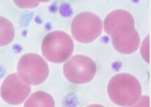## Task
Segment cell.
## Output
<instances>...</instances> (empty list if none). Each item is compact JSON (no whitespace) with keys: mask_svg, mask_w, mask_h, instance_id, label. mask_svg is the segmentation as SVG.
I'll list each match as a JSON object with an SVG mask.
<instances>
[{"mask_svg":"<svg viewBox=\"0 0 151 107\" xmlns=\"http://www.w3.org/2000/svg\"><path fill=\"white\" fill-rule=\"evenodd\" d=\"M115 49L122 54H132L140 46V38L134 26H123L116 29L111 34Z\"/></svg>","mask_w":151,"mask_h":107,"instance_id":"obj_7","label":"cell"},{"mask_svg":"<svg viewBox=\"0 0 151 107\" xmlns=\"http://www.w3.org/2000/svg\"><path fill=\"white\" fill-rule=\"evenodd\" d=\"M15 30L13 24L8 19L0 17V46L9 44L13 40Z\"/></svg>","mask_w":151,"mask_h":107,"instance_id":"obj_10","label":"cell"},{"mask_svg":"<svg viewBox=\"0 0 151 107\" xmlns=\"http://www.w3.org/2000/svg\"><path fill=\"white\" fill-rule=\"evenodd\" d=\"M96 70L93 60L83 55L74 56L63 66L65 77L75 84H83L91 81L96 74Z\"/></svg>","mask_w":151,"mask_h":107,"instance_id":"obj_5","label":"cell"},{"mask_svg":"<svg viewBox=\"0 0 151 107\" xmlns=\"http://www.w3.org/2000/svg\"><path fill=\"white\" fill-rule=\"evenodd\" d=\"M74 44L70 36L64 31H53L45 36L42 43V52L51 62L61 63L72 54Z\"/></svg>","mask_w":151,"mask_h":107,"instance_id":"obj_2","label":"cell"},{"mask_svg":"<svg viewBox=\"0 0 151 107\" xmlns=\"http://www.w3.org/2000/svg\"><path fill=\"white\" fill-rule=\"evenodd\" d=\"M130 107H150V98L148 96H140L139 100Z\"/></svg>","mask_w":151,"mask_h":107,"instance_id":"obj_12","label":"cell"},{"mask_svg":"<svg viewBox=\"0 0 151 107\" xmlns=\"http://www.w3.org/2000/svg\"><path fill=\"white\" fill-rule=\"evenodd\" d=\"M18 76L28 85H38L45 81L49 74L47 62L36 54H26L19 59Z\"/></svg>","mask_w":151,"mask_h":107,"instance_id":"obj_3","label":"cell"},{"mask_svg":"<svg viewBox=\"0 0 151 107\" xmlns=\"http://www.w3.org/2000/svg\"><path fill=\"white\" fill-rule=\"evenodd\" d=\"M141 54L145 60L149 62V35L143 41L141 46Z\"/></svg>","mask_w":151,"mask_h":107,"instance_id":"obj_11","label":"cell"},{"mask_svg":"<svg viewBox=\"0 0 151 107\" xmlns=\"http://www.w3.org/2000/svg\"><path fill=\"white\" fill-rule=\"evenodd\" d=\"M14 3L18 5L20 8H34L36 7L40 2L35 1H15Z\"/></svg>","mask_w":151,"mask_h":107,"instance_id":"obj_13","label":"cell"},{"mask_svg":"<svg viewBox=\"0 0 151 107\" xmlns=\"http://www.w3.org/2000/svg\"><path fill=\"white\" fill-rule=\"evenodd\" d=\"M87 107H104L101 105H99V104H92V105L88 106Z\"/></svg>","mask_w":151,"mask_h":107,"instance_id":"obj_14","label":"cell"},{"mask_svg":"<svg viewBox=\"0 0 151 107\" xmlns=\"http://www.w3.org/2000/svg\"><path fill=\"white\" fill-rule=\"evenodd\" d=\"M102 21L91 12H82L75 17L71 24V33L79 42L89 43L101 34Z\"/></svg>","mask_w":151,"mask_h":107,"instance_id":"obj_4","label":"cell"},{"mask_svg":"<svg viewBox=\"0 0 151 107\" xmlns=\"http://www.w3.org/2000/svg\"><path fill=\"white\" fill-rule=\"evenodd\" d=\"M123 26H134V19L127 11L116 9L110 12L105 18L104 30L109 36L116 29Z\"/></svg>","mask_w":151,"mask_h":107,"instance_id":"obj_8","label":"cell"},{"mask_svg":"<svg viewBox=\"0 0 151 107\" xmlns=\"http://www.w3.org/2000/svg\"><path fill=\"white\" fill-rule=\"evenodd\" d=\"M31 88L16 74L7 76L2 84L1 95L6 103L10 104H19L25 101L30 93Z\"/></svg>","mask_w":151,"mask_h":107,"instance_id":"obj_6","label":"cell"},{"mask_svg":"<svg viewBox=\"0 0 151 107\" xmlns=\"http://www.w3.org/2000/svg\"><path fill=\"white\" fill-rule=\"evenodd\" d=\"M108 92L109 98L115 104L130 106L140 98L142 89L140 82L134 76L126 73H120L109 80Z\"/></svg>","mask_w":151,"mask_h":107,"instance_id":"obj_1","label":"cell"},{"mask_svg":"<svg viewBox=\"0 0 151 107\" xmlns=\"http://www.w3.org/2000/svg\"><path fill=\"white\" fill-rule=\"evenodd\" d=\"M55 101L47 92L39 91L33 93L24 104V107H55Z\"/></svg>","mask_w":151,"mask_h":107,"instance_id":"obj_9","label":"cell"}]
</instances>
